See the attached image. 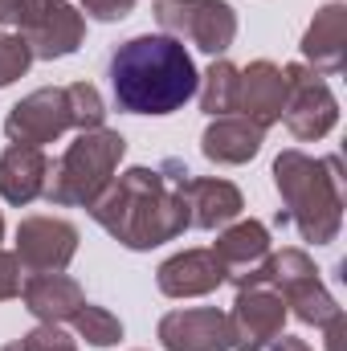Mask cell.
<instances>
[{
    "mask_svg": "<svg viewBox=\"0 0 347 351\" xmlns=\"http://www.w3.org/2000/svg\"><path fill=\"white\" fill-rule=\"evenodd\" d=\"M106 78L110 98L131 114H172L200 86L188 49L168 33H143L123 41L110 53Z\"/></svg>",
    "mask_w": 347,
    "mask_h": 351,
    "instance_id": "cell-1",
    "label": "cell"
}]
</instances>
